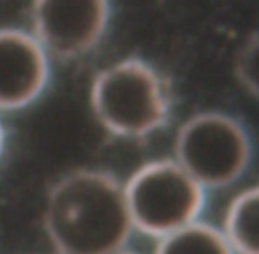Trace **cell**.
<instances>
[{"label":"cell","mask_w":259,"mask_h":254,"mask_svg":"<svg viewBox=\"0 0 259 254\" xmlns=\"http://www.w3.org/2000/svg\"><path fill=\"white\" fill-rule=\"evenodd\" d=\"M52 79V57L30 30L0 27V113L37 103Z\"/></svg>","instance_id":"obj_6"},{"label":"cell","mask_w":259,"mask_h":254,"mask_svg":"<svg viewBox=\"0 0 259 254\" xmlns=\"http://www.w3.org/2000/svg\"><path fill=\"white\" fill-rule=\"evenodd\" d=\"M113 254H141V252H138V251H133V249H129V245H127V247L120 249V251H116V252H113Z\"/></svg>","instance_id":"obj_11"},{"label":"cell","mask_w":259,"mask_h":254,"mask_svg":"<svg viewBox=\"0 0 259 254\" xmlns=\"http://www.w3.org/2000/svg\"><path fill=\"white\" fill-rule=\"evenodd\" d=\"M6 148H7V129L6 124H4L2 113H0V161H2L4 154H6Z\"/></svg>","instance_id":"obj_10"},{"label":"cell","mask_w":259,"mask_h":254,"mask_svg":"<svg viewBox=\"0 0 259 254\" xmlns=\"http://www.w3.org/2000/svg\"><path fill=\"white\" fill-rule=\"evenodd\" d=\"M154 254H236L222 228L201 219L157 238Z\"/></svg>","instance_id":"obj_8"},{"label":"cell","mask_w":259,"mask_h":254,"mask_svg":"<svg viewBox=\"0 0 259 254\" xmlns=\"http://www.w3.org/2000/svg\"><path fill=\"white\" fill-rule=\"evenodd\" d=\"M233 71L240 87L259 99V32L250 34L242 43L235 55Z\"/></svg>","instance_id":"obj_9"},{"label":"cell","mask_w":259,"mask_h":254,"mask_svg":"<svg viewBox=\"0 0 259 254\" xmlns=\"http://www.w3.org/2000/svg\"><path fill=\"white\" fill-rule=\"evenodd\" d=\"M42 228L55 254H113L134 233L123 182L108 170L76 168L52 184Z\"/></svg>","instance_id":"obj_1"},{"label":"cell","mask_w":259,"mask_h":254,"mask_svg":"<svg viewBox=\"0 0 259 254\" xmlns=\"http://www.w3.org/2000/svg\"><path fill=\"white\" fill-rule=\"evenodd\" d=\"M89 103L97 124L122 140L152 136L173 115L169 81L141 57H125L101 69L90 83Z\"/></svg>","instance_id":"obj_2"},{"label":"cell","mask_w":259,"mask_h":254,"mask_svg":"<svg viewBox=\"0 0 259 254\" xmlns=\"http://www.w3.org/2000/svg\"><path fill=\"white\" fill-rule=\"evenodd\" d=\"M222 231L236 254H259V184L231 199Z\"/></svg>","instance_id":"obj_7"},{"label":"cell","mask_w":259,"mask_h":254,"mask_svg":"<svg viewBox=\"0 0 259 254\" xmlns=\"http://www.w3.org/2000/svg\"><path fill=\"white\" fill-rule=\"evenodd\" d=\"M134 231L160 238L201 219L208 191L173 157L141 164L123 182Z\"/></svg>","instance_id":"obj_4"},{"label":"cell","mask_w":259,"mask_h":254,"mask_svg":"<svg viewBox=\"0 0 259 254\" xmlns=\"http://www.w3.org/2000/svg\"><path fill=\"white\" fill-rule=\"evenodd\" d=\"M113 0H32L30 32L52 59L92 53L111 23Z\"/></svg>","instance_id":"obj_5"},{"label":"cell","mask_w":259,"mask_h":254,"mask_svg":"<svg viewBox=\"0 0 259 254\" xmlns=\"http://www.w3.org/2000/svg\"><path fill=\"white\" fill-rule=\"evenodd\" d=\"M173 159L206 191L238 182L254 159V141L247 125L226 111L194 113L178 127Z\"/></svg>","instance_id":"obj_3"}]
</instances>
